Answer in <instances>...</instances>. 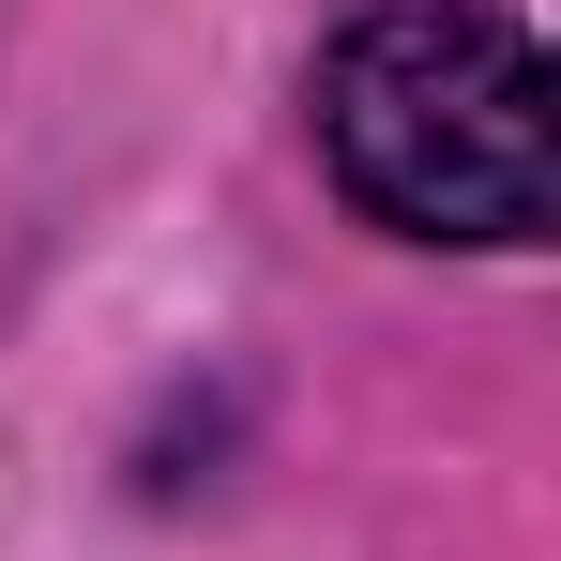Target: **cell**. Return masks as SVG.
I'll return each instance as SVG.
<instances>
[{
	"label": "cell",
	"mask_w": 561,
	"mask_h": 561,
	"mask_svg": "<svg viewBox=\"0 0 561 561\" xmlns=\"http://www.w3.org/2000/svg\"><path fill=\"white\" fill-rule=\"evenodd\" d=\"M304 106L365 228L470 259L547 243V46L501 0H365L319 46Z\"/></svg>",
	"instance_id": "6da1fadb"
}]
</instances>
